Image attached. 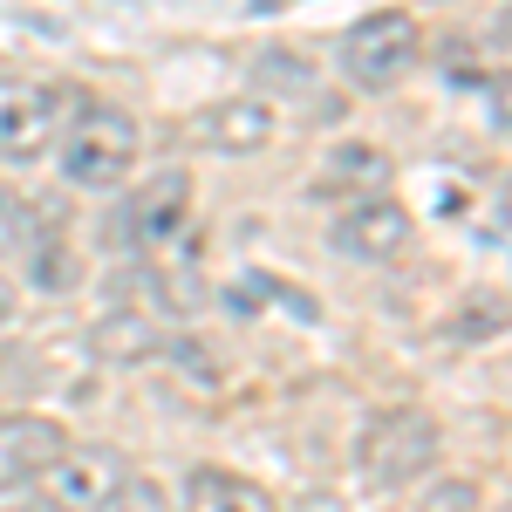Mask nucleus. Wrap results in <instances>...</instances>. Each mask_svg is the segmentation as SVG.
I'll list each match as a JSON object with an SVG mask.
<instances>
[{
    "label": "nucleus",
    "mask_w": 512,
    "mask_h": 512,
    "mask_svg": "<svg viewBox=\"0 0 512 512\" xmlns=\"http://www.w3.org/2000/svg\"><path fill=\"white\" fill-rule=\"evenodd\" d=\"M192 198H198L192 171H185V164H164L158 178H144V185L117 205V246L137 253V260L178 246V239L192 233Z\"/></svg>",
    "instance_id": "20e7f679"
},
{
    "label": "nucleus",
    "mask_w": 512,
    "mask_h": 512,
    "mask_svg": "<svg viewBox=\"0 0 512 512\" xmlns=\"http://www.w3.org/2000/svg\"><path fill=\"white\" fill-rule=\"evenodd\" d=\"M192 130H198V144H212V151H226V158H253V151H267L280 137V103L274 96H226V103H212Z\"/></svg>",
    "instance_id": "6e6552de"
},
{
    "label": "nucleus",
    "mask_w": 512,
    "mask_h": 512,
    "mask_svg": "<svg viewBox=\"0 0 512 512\" xmlns=\"http://www.w3.org/2000/svg\"><path fill=\"white\" fill-rule=\"evenodd\" d=\"M7 512H55V506H41V499H35V506H7Z\"/></svg>",
    "instance_id": "412c9836"
},
{
    "label": "nucleus",
    "mask_w": 512,
    "mask_h": 512,
    "mask_svg": "<svg viewBox=\"0 0 512 512\" xmlns=\"http://www.w3.org/2000/svg\"><path fill=\"white\" fill-rule=\"evenodd\" d=\"M185 512H280V499L246 472H226V465H198L192 492H185Z\"/></svg>",
    "instance_id": "9b49d317"
},
{
    "label": "nucleus",
    "mask_w": 512,
    "mask_h": 512,
    "mask_svg": "<svg viewBox=\"0 0 512 512\" xmlns=\"http://www.w3.org/2000/svg\"><path fill=\"white\" fill-rule=\"evenodd\" d=\"M410 212L396 205L390 192H376V198H349L342 205V219H335V246L349 253V260H396L403 246H410Z\"/></svg>",
    "instance_id": "0eeeda50"
},
{
    "label": "nucleus",
    "mask_w": 512,
    "mask_h": 512,
    "mask_svg": "<svg viewBox=\"0 0 512 512\" xmlns=\"http://www.w3.org/2000/svg\"><path fill=\"white\" fill-rule=\"evenodd\" d=\"M294 512H349V506H342V492H308Z\"/></svg>",
    "instance_id": "aec40b11"
},
{
    "label": "nucleus",
    "mask_w": 512,
    "mask_h": 512,
    "mask_svg": "<svg viewBox=\"0 0 512 512\" xmlns=\"http://www.w3.org/2000/svg\"><path fill=\"white\" fill-rule=\"evenodd\" d=\"M123 472H130V465H123L110 444H62V458H55L35 485H41V506H55V512H96Z\"/></svg>",
    "instance_id": "423d86ee"
},
{
    "label": "nucleus",
    "mask_w": 512,
    "mask_h": 512,
    "mask_svg": "<svg viewBox=\"0 0 512 512\" xmlns=\"http://www.w3.org/2000/svg\"><path fill=\"white\" fill-rule=\"evenodd\" d=\"M260 82H267V96H274V89H308L315 69H308L294 48H267V55H260Z\"/></svg>",
    "instance_id": "a211bd4d"
},
{
    "label": "nucleus",
    "mask_w": 512,
    "mask_h": 512,
    "mask_svg": "<svg viewBox=\"0 0 512 512\" xmlns=\"http://www.w3.org/2000/svg\"><path fill=\"white\" fill-rule=\"evenodd\" d=\"M417 62H424V28H417V14H403V7L362 14L349 35L335 41V69H342V82L362 89V96L396 89L403 76H417Z\"/></svg>",
    "instance_id": "7ed1b4c3"
},
{
    "label": "nucleus",
    "mask_w": 512,
    "mask_h": 512,
    "mask_svg": "<svg viewBox=\"0 0 512 512\" xmlns=\"http://www.w3.org/2000/svg\"><path fill=\"white\" fill-rule=\"evenodd\" d=\"M62 444H69V431H62L55 417H35V410L0 417V492L35 485V478L62 458Z\"/></svg>",
    "instance_id": "1a4fd4ad"
},
{
    "label": "nucleus",
    "mask_w": 512,
    "mask_h": 512,
    "mask_svg": "<svg viewBox=\"0 0 512 512\" xmlns=\"http://www.w3.org/2000/svg\"><path fill=\"white\" fill-rule=\"evenodd\" d=\"M383 185H390V158H383L376 144H342L308 192H315V198H342V205H349V198H376Z\"/></svg>",
    "instance_id": "f8f14e48"
},
{
    "label": "nucleus",
    "mask_w": 512,
    "mask_h": 512,
    "mask_svg": "<svg viewBox=\"0 0 512 512\" xmlns=\"http://www.w3.org/2000/svg\"><path fill=\"white\" fill-rule=\"evenodd\" d=\"M410 512H485V492H478V478H431Z\"/></svg>",
    "instance_id": "f3484780"
},
{
    "label": "nucleus",
    "mask_w": 512,
    "mask_h": 512,
    "mask_svg": "<svg viewBox=\"0 0 512 512\" xmlns=\"http://www.w3.org/2000/svg\"><path fill=\"white\" fill-rule=\"evenodd\" d=\"M89 349L110 355V362H151L164 349V328L158 315H144V308H110V315L89 328Z\"/></svg>",
    "instance_id": "4468645a"
},
{
    "label": "nucleus",
    "mask_w": 512,
    "mask_h": 512,
    "mask_svg": "<svg viewBox=\"0 0 512 512\" xmlns=\"http://www.w3.org/2000/svg\"><path fill=\"white\" fill-rule=\"evenodd\" d=\"M437 451H444L437 417L417 410V403H396V410H376V417H369V431H362V444H355V472H362V485L383 499V492L424 485L431 465H437Z\"/></svg>",
    "instance_id": "f03ea898"
},
{
    "label": "nucleus",
    "mask_w": 512,
    "mask_h": 512,
    "mask_svg": "<svg viewBox=\"0 0 512 512\" xmlns=\"http://www.w3.org/2000/svg\"><path fill=\"white\" fill-rule=\"evenodd\" d=\"M137 151H144L137 117L117 110V103H96V96H82L76 110L62 117V130H55V171H62L69 192L103 198V192H117V185H130Z\"/></svg>",
    "instance_id": "f257e3e1"
},
{
    "label": "nucleus",
    "mask_w": 512,
    "mask_h": 512,
    "mask_svg": "<svg viewBox=\"0 0 512 512\" xmlns=\"http://www.w3.org/2000/svg\"><path fill=\"white\" fill-rule=\"evenodd\" d=\"M96 512H171V485L151 478V472H123Z\"/></svg>",
    "instance_id": "dca6fc26"
},
{
    "label": "nucleus",
    "mask_w": 512,
    "mask_h": 512,
    "mask_svg": "<svg viewBox=\"0 0 512 512\" xmlns=\"http://www.w3.org/2000/svg\"><path fill=\"white\" fill-rule=\"evenodd\" d=\"M151 267V308H164V315H198L205 308V274H198V239L185 233L178 246H164V253H151L144 260Z\"/></svg>",
    "instance_id": "9d476101"
},
{
    "label": "nucleus",
    "mask_w": 512,
    "mask_h": 512,
    "mask_svg": "<svg viewBox=\"0 0 512 512\" xmlns=\"http://www.w3.org/2000/svg\"><path fill=\"white\" fill-rule=\"evenodd\" d=\"M69 96L41 76H14L0 69V164H41L55 151V130H62V110Z\"/></svg>",
    "instance_id": "39448f33"
},
{
    "label": "nucleus",
    "mask_w": 512,
    "mask_h": 512,
    "mask_svg": "<svg viewBox=\"0 0 512 512\" xmlns=\"http://www.w3.org/2000/svg\"><path fill=\"white\" fill-rule=\"evenodd\" d=\"M14 315H21V287L14 274H0V328H14Z\"/></svg>",
    "instance_id": "6ab92c4d"
},
{
    "label": "nucleus",
    "mask_w": 512,
    "mask_h": 512,
    "mask_svg": "<svg viewBox=\"0 0 512 512\" xmlns=\"http://www.w3.org/2000/svg\"><path fill=\"white\" fill-rule=\"evenodd\" d=\"M21 267H28V287L35 294H76L82 287V253H76V239L55 226V212H48V226L35 233V246L21 253Z\"/></svg>",
    "instance_id": "ddd939ff"
},
{
    "label": "nucleus",
    "mask_w": 512,
    "mask_h": 512,
    "mask_svg": "<svg viewBox=\"0 0 512 512\" xmlns=\"http://www.w3.org/2000/svg\"><path fill=\"white\" fill-rule=\"evenodd\" d=\"M41 226H48V212H41V205H28L21 192H7V185H0V260H21V253L35 246Z\"/></svg>",
    "instance_id": "2eb2a0df"
}]
</instances>
